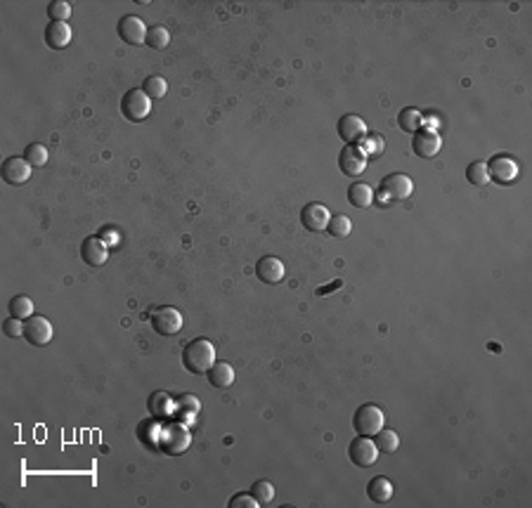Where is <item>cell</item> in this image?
<instances>
[{
  "label": "cell",
  "instance_id": "13",
  "mask_svg": "<svg viewBox=\"0 0 532 508\" xmlns=\"http://www.w3.org/2000/svg\"><path fill=\"white\" fill-rule=\"evenodd\" d=\"M329 220H332V213L325 204H317V201L303 206V211H300V222L310 232H325L329 227Z\"/></svg>",
  "mask_w": 532,
  "mask_h": 508
},
{
  "label": "cell",
  "instance_id": "26",
  "mask_svg": "<svg viewBox=\"0 0 532 508\" xmlns=\"http://www.w3.org/2000/svg\"><path fill=\"white\" fill-rule=\"evenodd\" d=\"M142 90L149 100H161V97H166V92H169V83H166L164 76H149L144 78Z\"/></svg>",
  "mask_w": 532,
  "mask_h": 508
},
{
  "label": "cell",
  "instance_id": "22",
  "mask_svg": "<svg viewBox=\"0 0 532 508\" xmlns=\"http://www.w3.org/2000/svg\"><path fill=\"white\" fill-rule=\"evenodd\" d=\"M8 313H10V317L22 319V322L31 319L33 317V300L28 296H15L8 305Z\"/></svg>",
  "mask_w": 532,
  "mask_h": 508
},
{
  "label": "cell",
  "instance_id": "28",
  "mask_svg": "<svg viewBox=\"0 0 532 508\" xmlns=\"http://www.w3.org/2000/svg\"><path fill=\"white\" fill-rule=\"evenodd\" d=\"M199 409H201V402H199V397H194V395H182L175 400V412L187 421L194 419L196 414H199Z\"/></svg>",
  "mask_w": 532,
  "mask_h": 508
},
{
  "label": "cell",
  "instance_id": "18",
  "mask_svg": "<svg viewBox=\"0 0 532 508\" xmlns=\"http://www.w3.org/2000/svg\"><path fill=\"white\" fill-rule=\"evenodd\" d=\"M71 43V26L67 21H50L45 26V45L50 50H65Z\"/></svg>",
  "mask_w": 532,
  "mask_h": 508
},
{
  "label": "cell",
  "instance_id": "25",
  "mask_svg": "<svg viewBox=\"0 0 532 508\" xmlns=\"http://www.w3.org/2000/svg\"><path fill=\"white\" fill-rule=\"evenodd\" d=\"M374 442H377L381 454H395L397 449H400V437H397L395 430H388V428H381L377 435H374Z\"/></svg>",
  "mask_w": 532,
  "mask_h": 508
},
{
  "label": "cell",
  "instance_id": "7",
  "mask_svg": "<svg viewBox=\"0 0 532 508\" xmlns=\"http://www.w3.org/2000/svg\"><path fill=\"white\" fill-rule=\"evenodd\" d=\"M412 192H414V182L412 177L404 175V173H393V175L384 177V182H381V194L388 201H404L412 196Z\"/></svg>",
  "mask_w": 532,
  "mask_h": 508
},
{
  "label": "cell",
  "instance_id": "16",
  "mask_svg": "<svg viewBox=\"0 0 532 508\" xmlns=\"http://www.w3.org/2000/svg\"><path fill=\"white\" fill-rule=\"evenodd\" d=\"M256 274L263 284H280L282 279L286 277V268L280 258L275 256H265L260 258L258 265H256Z\"/></svg>",
  "mask_w": 532,
  "mask_h": 508
},
{
  "label": "cell",
  "instance_id": "37",
  "mask_svg": "<svg viewBox=\"0 0 532 508\" xmlns=\"http://www.w3.org/2000/svg\"><path fill=\"white\" fill-rule=\"evenodd\" d=\"M341 286H343V279H336V281H332L329 286H320L315 293H317V296H329V293L336 291V288H341Z\"/></svg>",
  "mask_w": 532,
  "mask_h": 508
},
{
  "label": "cell",
  "instance_id": "34",
  "mask_svg": "<svg viewBox=\"0 0 532 508\" xmlns=\"http://www.w3.org/2000/svg\"><path fill=\"white\" fill-rule=\"evenodd\" d=\"M3 333L10 338H22L24 336V324H22V319H15V317H8V319L3 322Z\"/></svg>",
  "mask_w": 532,
  "mask_h": 508
},
{
  "label": "cell",
  "instance_id": "11",
  "mask_svg": "<svg viewBox=\"0 0 532 508\" xmlns=\"http://www.w3.org/2000/svg\"><path fill=\"white\" fill-rule=\"evenodd\" d=\"M24 338H26L31 345H36V348H43V345H48L50 340H52V324H50L48 317L33 315L31 319H26V324H24Z\"/></svg>",
  "mask_w": 532,
  "mask_h": 508
},
{
  "label": "cell",
  "instance_id": "35",
  "mask_svg": "<svg viewBox=\"0 0 532 508\" xmlns=\"http://www.w3.org/2000/svg\"><path fill=\"white\" fill-rule=\"evenodd\" d=\"M230 508H258V501L251 494H234L230 499Z\"/></svg>",
  "mask_w": 532,
  "mask_h": 508
},
{
  "label": "cell",
  "instance_id": "12",
  "mask_svg": "<svg viewBox=\"0 0 532 508\" xmlns=\"http://www.w3.org/2000/svg\"><path fill=\"white\" fill-rule=\"evenodd\" d=\"M117 31H119V36H121V40H123V43H128V45H140V43H144V40H147V31H149V28L144 26V21L140 19V17L126 15V17H121Z\"/></svg>",
  "mask_w": 532,
  "mask_h": 508
},
{
  "label": "cell",
  "instance_id": "14",
  "mask_svg": "<svg viewBox=\"0 0 532 508\" xmlns=\"http://www.w3.org/2000/svg\"><path fill=\"white\" fill-rule=\"evenodd\" d=\"M412 149H414L416 157L433 159V157H438V152L443 149V140H440V135L433 130H419V132H414Z\"/></svg>",
  "mask_w": 532,
  "mask_h": 508
},
{
  "label": "cell",
  "instance_id": "2",
  "mask_svg": "<svg viewBox=\"0 0 532 508\" xmlns=\"http://www.w3.org/2000/svg\"><path fill=\"white\" fill-rule=\"evenodd\" d=\"M352 426H355L357 435L374 437L386 426V417L377 404H362L355 412V417H352Z\"/></svg>",
  "mask_w": 532,
  "mask_h": 508
},
{
  "label": "cell",
  "instance_id": "27",
  "mask_svg": "<svg viewBox=\"0 0 532 508\" xmlns=\"http://www.w3.org/2000/svg\"><path fill=\"white\" fill-rule=\"evenodd\" d=\"M327 232L332 234V236H336V239H345V236H350V232H352L350 218L345 216V213H341V216H332Z\"/></svg>",
  "mask_w": 532,
  "mask_h": 508
},
{
  "label": "cell",
  "instance_id": "19",
  "mask_svg": "<svg viewBox=\"0 0 532 508\" xmlns=\"http://www.w3.org/2000/svg\"><path fill=\"white\" fill-rule=\"evenodd\" d=\"M367 496L374 501V504H388L393 499V482L384 475L372 478L367 484Z\"/></svg>",
  "mask_w": 532,
  "mask_h": 508
},
{
  "label": "cell",
  "instance_id": "24",
  "mask_svg": "<svg viewBox=\"0 0 532 508\" xmlns=\"http://www.w3.org/2000/svg\"><path fill=\"white\" fill-rule=\"evenodd\" d=\"M421 123H424V116H421V112L414 107H407L397 114V125H400V130L404 132H419Z\"/></svg>",
  "mask_w": 532,
  "mask_h": 508
},
{
  "label": "cell",
  "instance_id": "6",
  "mask_svg": "<svg viewBox=\"0 0 532 508\" xmlns=\"http://www.w3.org/2000/svg\"><path fill=\"white\" fill-rule=\"evenodd\" d=\"M348 456H350V461L355 466H360V468H369V466L377 464L379 447H377V442H374L372 437L360 435V437H355V440L350 442Z\"/></svg>",
  "mask_w": 532,
  "mask_h": 508
},
{
  "label": "cell",
  "instance_id": "23",
  "mask_svg": "<svg viewBox=\"0 0 532 508\" xmlns=\"http://www.w3.org/2000/svg\"><path fill=\"white\" fill-rule=\"evenodd\" d=\"M175 409V402L171 400V395L169 392H154L152 397H149V412L154 414V417H159V419H164V417H169V414Z\"/></svg>",
  "mask_w": 532,
  "mask_h": 508
},
{
  "label": "cell",
  "instance_id": "9",
  "mask_svg": "<svg viewBox=\"0 0 532 508\" xmlns=\"http://www.w3.org/2000/svg\"><path fill=\"white\" fill-rule=\"evenodd\" d=\"M189 442H192V437H189V430L185 423H173L161 432V447H164L166 454H182L189 447Z\"/></svg>",
  "mask_w": 532,
  "mask_h": 508
},
{
  "label": "cell",
  "instance_id": "31",
  "mask_svg": "<svg viewBox=\"0 0 532 508\" xmlns=\"http://www.w3.org/2000/svg\"><path fill=\"white\" fill-rule=\"evenodd\" d=\"M251 496L258 501V506H268L270 501L275 499V487H273V482H270V480H258V482H253Z\"/></svg>",
  "mask_w": 532,
  "mask_h": 508
},
{
  "label": "cell",
  "instance_id": "5",
  "mask_svg": "<svg viewBox=\"0 0 532 508\" xmlns=\"http://www.w3.org/2000/svg\"><path fill=\"white\" fill-rule=\"evenodd\" d=\"M338 168L348 177H360L367 170V152L357 144H345L338 154Z\"/></svg>",
  "mask_w": 532,
  "mask_h": 508
},
{
  "label": "cell",
  "instance_id": "4",
  "mask_svg": "<svg viewBox=\"0 0 532 508\" xmlns=\"http://www.w3.org/2000/svg\"><path fill=\"white\" fill-rule=\"evenodd\" d=\"M152 326L159 336H175L182 329V313L173 305H161L152 310Z\"/></svg>",
  "mask_w": 532,
  "mask_h": 508
},
{
  "label": "cell",
  "instance_id": "10",
  "mask_svg": "<svg viewBox=\"0 0 532 508\" xmlns=\"http://www.w3.org/2000/svg\"><path fill=\"white\" fill-rule=\"evenodd\" d=\"M488 173H490V180H495L499 184H511V182H516V177H518V164L513 157L499 154V157H495L488 164Z\"/></svg>",
  "mask_w": 532,
  "mask_h": 508
},
{
  "label": "cell",
  "instance_id": "15",
  "mask_svg": "<svg viewBox=\"0 0 532 508\" xmlns=\"http://www.w3.org/2000/svg\"><path fill=\"white\" fill-rule=\"evenodd\" d=\"M80 258H83V263L90 265V268H100L109 258L107 244H104L100 236H85L83 244H80Z\"/></svg>",
  "mask_w": 532,
  "mask_h": 508
},
{
  "label": "cell",
  "instance_id": "8",
  "mask_svg": "<svg viewBox=\"0 0 532 508\" xmlns=\"http://www.w3.org/2000/svg\"><path fill=\"white\" fill-rule=\"evenodd\" d=\"M31 168L33 166L28 164V161L24 157H10L3 161V180L8 184H12V187H22V184H26L28 180H31Z\"/></svg>",
  "mask_w": 532,
  "mask_h": 508
},
{
  "label": "cell",
  "instance_id": "32",
  "mask_svg": "<svg viewBox=\"0 0 532 508\" xmlns=\"http://www.w3.org/2000/svg\"><path fill=\"white\" fill-rule=\"evenodd\" d=\"M24 159L31 166H45V164H48V149H45L40 142H31L24 149Z\"/></svg>",
  "mask_w": 532,
  "mask_h": 508
},
{
  "label": "cell",
  "instance_id": "21",
  "mask_svg": "<svg viewBox=\"0 0 532 508\" xmlns=\"http://www.w3.org/2000/svg\"><path fill=\"white\" fill-rule=\"evenodd\" d=\"M208 380L213 388H230L234 383V369L228 362H216L208 371Z\"/></svg>",
  "mask_w": 532,
  "mask_h": 508
},
{
  "label": "cell",
  "instance_id": "1",
  "mask_svg": "<svg viewBox=\"0 0 532 508\" xmlns=\"http://www.w3.org/2000/svg\"><path fill=\"white\" fill-rule=\"evenodd\" d=\"M182 365L192 374H208L216 365V345L208 338L189 340L182 350Z\"/></svg>",
  "mask_w": 532,
  "mask_h": 508
},
{
  "label": "cell",
  "instance_id": "17",
  "mask_svg": "<svg viewBox=\"0 0 532 508\" xmlns=\"http://www.w3.org/2000/svg\"><path fill=\"white\" fill-rule=\"evenodd\" d=\"M338 135L343 142L355 144L367 135V123H364L360 116H355V114H348V116L338 121Z\"/></svg>",
  "mask_w": 532,
  "mask_h": 508
},
{
  "label": "cell",
  "instance_id": "3",
  "mask_svg": "<svg viewBox=\"0 0 532 508\" xmlns=\"http://www.w3.org/2000/svg\"><path fill=\"white\" fill-rule=\"evenodd\" d=\"M149 112H152V100L144 95L142 88L128 90L123 95V100H121V114H123L128 121H132V123H140V121H144L149 116Z\"/></svg>",
  "mask_w": 532,
  "mask_h": 508
},
{
  "label": "cell",
  "instance_id": "36",
  "mask_svg": "<svg viewBox=\"0 0 532 508\" xmlns=\"http://www.w3.org/2000/svg\"><path fill=\"white\" fill-rule=\"evenodd\" d=\"M97 236H100L107 246H119V241H121V232L119 229H114V227H104Z\"/></svg>",
  "mask_w": 532,
  "mask_h": 508
},
{
  "label": "cell",
  "instance_id": "29",
  "mask_svg": "<svg viewBox=\"0 0 532 508\" xmlns=\"http://www.w3.org/2000/svg\"><path fill=\"white\" fill-rule=\"evenodd\" d=\"M466 180L471 184H476V187H485V184L490 182L488 164H483V161H473V164L466 168Z\"/></svg>",
  "mask_w": 532,
  "mask_h": 508
},
{
  "label": "cell",
  "instance_id": "30",
  "mask_svg": "<svg viewBox=\"0 0 532 508\" xmlns=\"http://www.w3.org/2000/svg\"><path fill=\"white\" fill-rule=\"evenodd\" d=\"M147 48H154V50H164V48H169V43H171V33H169V28L166 26H152L147 31Z\"/></svg>",
  "mask_w": 532,
  "mask_h": 508
},
{
  "label": "cell",
  "instance_id": "20",
  "mask_svg": "<svg viewBox=\"0 0 532 508\" xmlns=\"http://www.w3.org/2000/svg\"><path fill=\"white\" fill-rule=\"evenodd\" d=\"M348 201L355 209H369L374 204V189L367 182H352L348 187Z\"/></svg>",
  "mask_w": 532,
  "mask_h": 508
},
{
  "label": "cell",
  "instance_id": "33",
  "mask_svg": "<svg viewBox=\"0 0 532 508\" xmlns=\"http://www.w3.org/2000/svg\"><path fill=\"white\" fill-rule=\"evenodd\" d=\"M48 15L52 21H67L71 17V5L67 0H52L48 5Z\"/></svg>",
  "mask_w": 532,
  "mask_h": 508
}]
</instances>
